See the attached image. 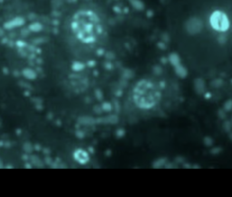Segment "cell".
I'll return each mask as SVG.
<instances>
[{"mask_svg": "<svg viewBox=\"0 0 232 197\" xmlns=\"http://www.w3.org/2000/svg\"><path fill=\"white\" fill-rule=\"evenodd\" d=\"M70 27L75 37L85 45L97 42L103 33L100 17L90 9H81L73 14Z\"/></svg>", "mask_w": 232, "mask_h": 197, "instance_id": "1", "label": "cell"}, {"mask_svg": "<svg viewBox=\"0 0 232 197\" xmlns=\"http://www.w3.org/2000/svg\"><path fill=\"white\" fill-rule=\"evenodd\" d=\"M160 99V93L155 86L148 81H141L133 91V100L141 108L154 106Z\"/></svg>", "mask_w": 232, "mask_h": 197, "instance_id": "2", "label": "cell"}]
</instances>
